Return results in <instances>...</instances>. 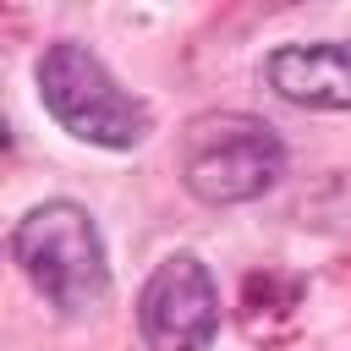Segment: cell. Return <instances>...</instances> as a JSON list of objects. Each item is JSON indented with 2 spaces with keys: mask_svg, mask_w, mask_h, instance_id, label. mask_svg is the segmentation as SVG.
<instances>
[{
  "mask_svg": "<svg viewBox=\"0 0 351 351\" xmlns=\"http://www.w3.org/2000/svg\"><path fill=\"white\" fill-rule=\"evenodd\" d=\"M11 263L60 318H88L110 302L104 236L82 203L55 197V203L27 208L11 230Z\"/></svg>",
  "mask_w": 351,
  "mask_h": 351,
  "instance_id": "6da1fadb",
  "label": "cell"
},
{
  "mask_svg": "<svg viewBox=\"0 0 351 351\" xmlns=\"http://www.w3.org/2000/svg\"><path fill=\"white\" fill-rule=\"evenodd\" d=\"M176 176L208 208L252 203V197H263V192L280 186V176H285V143L258 115L208 110V115L186 121V132L176 143Z\"/></svg>",
  "mask_w": 351,
  "mask_h": 351,
  "instance_id": "7a4b0ae2",
  "label": "cell"
},
{
  "mask_svg": "<svg viewBox=\"0 0 351 351\" xmlns=\"http://www.w3.org/2000/svg\"><path fill=\"white\" fill-rule=\"evenodd\" d=\"M38 99H44V110L77 137V143H93V148H137L148 132H154V110L137 99V93H126L115 77H110V66L88 49V44H77V38H60V44H49L44 55H38Z\"/></svg>",
  "mask_w": 351,
  "mask_h": 351,
  "instance_id": "3957f363",
  "label": "cell"
},
{
  "mask_svg": "<svg viewBox=\"0 0 351 351\" xmlns=\"http://www.w3.org/2000/svg\"><path fill=\"white\" fill-rule=\"evenodd\" d=\"M137 329L154 351H208L219 335V285L197 252H170L137 291Z\"/></svg>",
  "mask_w": 351,
  "mask_h": 351,
  "instance_id": "277c9868",
  "label": "cell"
},
{
  "mask_svg": "<svg viewBox=\"0 0 351 351\" xmlns=\"http://www.w3.org/2000/svg\"><path fill=\"white\" fill-rule=\"evenodd\" d=\"M263 82L302 110H351V38L280 44L263 60Z\"/></svg>",
  "mask_w": 351,
  "mask_h": 351,
  "instance_id": "5b68a950",
  "label": "cell"
}]
</instances>
